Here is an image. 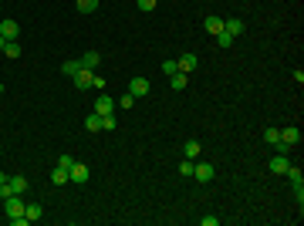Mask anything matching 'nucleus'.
I'll return each instance as SVG.
<instances>
[{
	"label": "nucleus",
	"mask_w": 304,
	"mask_h": 226,
	"mask_svg": "<svg viewBox=\"0 0 304 226\" xmlns=\"http://www.w3.org/2000/svg\"><path fill=\"white\" fill-rule=\"evenodd\" d=\"M24 206H27V203L20 199V192H14V196H7V199H3V213L10 216V223H14V220H20V216H24Z\"/></svg>",
	"instance_id": "1"
},
{
	"label": "nucleus",
	"mask_w": 304,
	"mask_h": 226,
	"mask_svg": "<svg viewBox=\"0 0 304 226\" xmlns=\"http://www.w3.org/2000/svg\"><path fill=\"white\" fill-rule=\"evenodd\" d=\"M71 78H75V88H78V91H88V88L95 85V71H88V68H78Z\"/></svg>",
	"instance_id": "2"
},
{
	"label": "nucleus",
	"mask_w": 304,
	"mask_h": 226,
	"mask_svg": "<svg viewBox=\"0 0 304 226\" xmlns=\"http://www.w3.org/2000/svg\"><path fill=\"white\" fill-rule=\"evenodd\" d=\"M17 34H20V24H17V20H10V17L0 20V38H3V41H17Z\"/></svg>",
	"instance_id": "3"
},
{
	"label": "nucleus",
	"mask_w": 304,
	"mask_h": 226,
	"mask_svg": "<svg viewBox=\"0 0 304 226\" xmlns=\"http://www.w3.org/2000/svg\"><path fill=\"white\" fill-rule=\"evenodd\" d=\"M149 91H152V85L146 78H132V85H129V94H132V98H146Z\"/></svg>",
	"instance_id": "4"
},
{
	"label": "nucleus",
	"mask_w": 304,
	"mask_h": 226,
	"mask_svg": "<svg viewBox=\"0 0 304 226\" xmlns=\"http://www.w3.org/2000/svg\"><path fill=\"white\" fill-rule=\"evenodd\" d=\"M115 112V101H112V94H98V101H95V115H112Z\"/></svg>",
	"instance_id": "5"
},
{
	"label": "nucleus",
	"mask_w": 304,
	"mask_h": 226,
	"mask_svg": "<svg viewBox=\"0 0 304 226\" xmlns=\"http://www.w3.org/2000/svg\"><path fill=\"white\" fill-rule=\"evenodd\" d=\"M281 142H284L287 149H294V145L301 142V132H298V125H291V129H281Z\"/></svg>",
	"instance_id": "6"
},
{
	"label": "nucleus",
	"mask_w": 304,
	"mask_h": 226,
	"mask_svg": "<svg viewBox=\"0 0 304 226\" xmlns=\"http://www.w3.org/2000/svg\"><path fill=\"white\" fill-rule=\"evenodd\" d=\"M68 172H71V182H78V186H81V182H88V176H92L85 162H75V166H71Z\"/></svg>",
	"instance_id": "7"
},
{
	"label": "nucleus",
	"mask_w": 304,
	"mask_h": 226,
	"mask_svg": "<svg viewBox=\"0 0 304 226\" xmlns=\"http://www.w3.org/2000/svg\"><path fill=\"white\" fill-rule=\"evenodd\" d=\"M193 176H196L200 182H209V179L216 176V169H213L209 162H200V166H193Z\"/></svg>",
	"instance_id": "8"
},
{
	"label": "nucleus",
	"mask_w": 304,
	"mask_h": 226,
	"mask_svg": "<svg viewBox=\"0 0 304 226\" xmlns=\"http://www.w3.org/2000/svg\"><path fill=\"white\" fill-rule=\"evenodd\" d=\"M176 64H179V71H183V75H193V71H196V64H200V57H196V54H183Z\"/></svg>",
	"instance_id": "9"
},
{
	"label": "nucleus",
	"mask_w": 304,
	"mask_h": 226,
	"mask_svg": "<svg viewBox=\"0 0 304 226\" xmlns=\"http://www.w3.org/2000/svg\"><path fill=\"white\" fill-rule=\"evenodd\" d=\"M287 166H291V159H287L284 152H277V155L270 159V172H277V176H284V172H287Z\"/></svg>",
	"instance_id": "10"
},
{
	"label": "nucleus",
	"mask_w": 304,
	"mask_h": 226,
	"mask_svg": "<svg viewBox=\"0 0 304 226\" xmlns=\"http://www.w3.org/2000/svg\"><path fill=\"white\" fill-rule=\"evenodd\" d=\"M223 31H227L230 38H240V34H244V20H240V17H230V20H223Z\"/></svg>",
	"instance_id": "11"
},
{
	"label": "nucleus",
	"mask_w": 304,
	"mask_h": 226,
	"mask_svg": "<svg viewBox=\"0 0 304 226\" xmlns=\"http://www.w3.org/2000/svg\"><path fill=\"white\" fill-rule=\"evenodd\" d=\"M78 64H81V68H88V71H95L98 64H101V54H98V51H88V54H81Z\"/></svg>",
	"instance_id": "12"
},
{
	"label": "nucleus",
	"mask_w": 304,
	"mask_h": 226,
	"mask_svg": "<svg viewBox=\"0 0 304 226\" xmlns=\"http://www.w3.org/2000/svg\"><path fill=\"white\" fill-rule=\"evenodd\" d=\"M203 27H206L209 34H213V38H216V34H220V31H223V17H216V14H209V17L203 20Z\"/></svg>",
	"instance_id": "13"
},
{
	"label": "nucleus",
	"mask_w": 304,
	"mask_h": 226,
	"mask_svg": "<svg viewBox=\"0 0 304 226\" xmlns=\"http://www.w3.org/2000/svg\"><path fill=\"white\" fill-rule=\"evenodd\" d=\"M24 216H27V223H34V220L44 216V206H41V203H27V206H24Z\"/></svg>",
	"instance_id": "14"
},
{
	"label": "nucleus",
	"mask_w": 304,
	"mask_h": 226,
	"mask_svg": "<svg viewBox=\"0 0 304 226\" xmlns=\"http://www.w3.org/2000/svg\"><path fill=\"white\" fill-rule=\"evenodd\" d=\"M51 182H54V186H64V182H71V172L61 169V166H54V172H51Z\"/></svg>",
	"instance_id": "15"
},
{
	"label": "nucleus",
	"mask_w": 304,
	"mask_h": 226,
	"mask_svg": "<svg viewBox=\"0 0 304 226\" xmlns=\"http://www.w3.org/2000/svg\"><path fill=\"white\" fill-rule=\"evenodd\" d=\"M183 152H186V159H200V152H203V145H200L196 138H190V142L183 145Z\"/></svg>",
	"instance_id": "16"
},
{
	"label": "nucleus",
	"mask_w": 304,
	"mask_h": 226,
	"mask_svg": "<svg viewBox=\"0 0 304 226\" xmlns=\"http://www.w3.org/2000/svg\"><path fill=\"white\" fill-rule=\"evenodd\" d=\"M284 176H291L294 189H304V176H301V169H298V166H287V172H284Z\"/></svg>",
	"instance_id": "17"
},
{
	"label": "nucleus",
	"mask_w": 304,
	"mask_h": 226,
	"mask_svg": "<svg viewBox=\"0 0 304 226\" xmlns=\"http://www.w3.org/2000/svg\"><path fill=\"white\" fill-rule=\"evenodd\" d=\"M7 186L14 189V192H24V189H27V176H10V179H7Z\"/></svg>",
	"instance_id": "18"
},
{
	"label": "nucleus",
	"mask_w": 304,
	"mask_h": 226,
	"mask_svg": "<svg viewBox=\"0 0 304 226\" xmlns=\"http://www.w3.org/2000/svg\"><path fill=\"white\" fill-rule=\"evenodd\" d=\"M85 129H88V132H101V115H88V118H85Z\"/></svg>",
	"instance_id": "19"
},
{
	"label": "nucleus",
	"mask_w": 304,
	"mask_h": 226,
	"mask_svg": "<svg viewBox=\"0 0 304 226\" xmlns=\"http://www.w3.org/2000/svg\"><path fill=\"white\" fill-rule=\"evenodd\" d=\"M186 81H190V75H183V71H176V75L169 78V85L176 88V91H183V88H186Z\"/></svg>",
	"instance_id": "20"
},
{
	"label": "nucleus",
	"mask_w": 304,
	"mask_h": 226,
	"mask_svg": "<svg viewBox=\"0 0 304 226\" xmlns=\"http://www.w3.org/2000/svg\"><path fill=\"white\" fill-rule=\"evenodd\" d=\"M75 7H78V14H92V10L98 7V0H78Z\"/></svg>",
	"instance_id": "21"
},
{
	"label": "nucleus",
	"mask_w": 304,
	"mask_h": 226,
	"mask_svg": "<svg viewBox=\"0 0 304 226\" xmlns=\"http://www.w3.org/2000/svg\"><path fill=\"white\" fill-rule=\"evenodd\" d=\"M115 129H118L115 115H101V132H115Z\"/></svg>",
	"instance_id": "22"
},
{
	"label": "nucleus",
	"mask_w": 304,
	"mask_h": 226,
	"mask_svg": "<svg viewBox=\"0 0 304 226\" xmlns=\"http://www.w3.org/2000/svg\"><path fill=\"white\" fill-rule=\"evenodd\" d=\"M3 54L7 57H20V44L17 41H7V44H3Z\"/></svg>",
	"instance_id": "23"
},
{
	"label": "nucleus",
	"mask_w": 304,
	"mask_h": 226,
	"mask_svg": "<svg viewBox=\"0 0 304 226\" xmlns=\"http://www.w3.org/2000/svg\"><path fill=\"white\" fill-rule=\"evenodd\" d=\"M264 142H267V145H277V142H281V129H267Z\"/></svg>",
	"instance_id": "24"
},
{
	"label": "nucleus",
	"mask_w": 304,
	"mask_h": 226,
	"mask_svg": "<svg viewBox=\"0 0 304 226\" xmlns=\"http://www.w3.org/2000/svg\"><path fill=\"white\" fill-rule=\"evenodd\" d=\"M233 41H237V38H230L227 31H220V34H216V44H220V47H233Z\"/></svg>",
	"instance_id": "25"
},
{
	"label": "nucleus",
	"mask_w": 304,
	"mask_h": 226,
	"mask_svg": "<svg viewBox=\"0 0 304 226\" xmlns=\"http://www.w3.org/2000/svg\"><path fill=\"white\" fill-rule=\"evenodd\" d=\"M176 71H179V64H176V61H162V75H166V78H172Z\"/></svg>",
	"instance_id": "26"
},
{
	"label": "nucleus",
	"mask_w": 304,
	"mask_h": 226,
	"mask_svg": "<svg viewBox=\"0 0 304 226\" xmlns=\"http://www.w3.org/2000/svg\"><path fill=\"white\" fill-rule=\"evenodd\" d=\"M78 68H81V64H78V61H64V64H61V71H64V75H68V78L75 75Z\"/></svg>",
	"instance_id": "27"
},
{
	"label": "nucleus",
	"mask_w": 304,
	"mask_h": 226,
	"mask_svg": "<svg viewBox=\"0 0 304 226\" xmlns=\"http://www.w3.org/2000/svg\"><path fill=\"white\" fill-rule=\"evenodd\" d=\"M193 166H196L193 159H186V162H179V176H193Z\"/></svg>",
	"instance_id": "28"
},
{
	"label": "nucleus",
	"mask_w": 304,
	"mask_h": 226,
	"mask_svg": "<svg viewBox=\"0 0 304 226\" xmlns=\"http://www.w3.org/2000/svg\"><path fill=\"white\" fill-rule=\"evenodd\" d=\"M118 108H135V98L132 94H122V98H118Z\"/></svg>",
	"instance_id": "29"
},
{
	"label": "nucleus",
	"mask_w": 304,
	"mask_h": 226,
	"mask_svg": "<svg viewBox=\"0 0 304 226\" xmlns=\"http://www.w3.org/2000/svg\"><path fill=\"white\" fill-rule=\"evenodd\" d=\"M135 3H139V10H146V14L155 10V0H135Z\"/></svg>",
	"instance_id": "30"
},
{
	"label": "nucleus",
	"mask_w": 304,
	"mask_h": 226,
	"mask_svg": "<svg viewBox=\"0 0 304 226\" xmlns=\"http://www.w3.org/2000/svg\"><path fill=\"white\" fill-rule=\"evenodd\" d=\"M57 166H61V169H71V166H75V159H71V155H61V159H57Z\"/></svg>",
	"instance_id": "31"
},
{
	"label": "nucleus",
	"mask_w": 304,
	"mask_h": 226,
	"mask_svg": "<svg viewBox=\"0 0 304 226\" xmlns=\"http://www.w3.org/2000/svg\"><path fill=\"white\" fill-rule=\"evenodd\" d=\"M3 182H7V176H3V172H0V186H3Z\"/></svg>",
	"instance_id": "32"
},
{
	"label": "nucleus",
	"mask_w": 304,
	"mask_h": 226,
	"mask_svg": "<svg viewBox=\"0 0 304 226\" xmlns=\"http://www.w3.org/2000/svg\"><path fill=\"white\" fill-rule=\"evenodd\" d=\"M3 44H7V41H3V38H0V54H3Z\"/></svg>",
	"instance_id": "33"
},
{
	"label": "nucleus",
	"mask_w": 304,
	"mask_h": 226,
	"mask_svg": "<svg viewBox=\"0 0 304 226\" xmlns=\"http://www.w3.org/2000/svg\"><path fill=\"white\" fill-rule=\"evenodd\" d=\"M0 91H3V88H0Z\"/></svg>",
	"instance_id": "34"
}]
</instances>
